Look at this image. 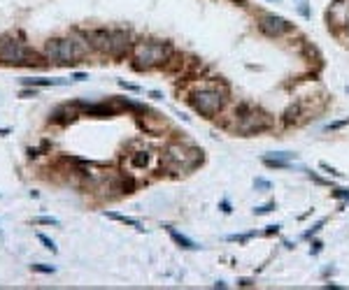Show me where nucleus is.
Instances as JSON below:
<instances>
[{
  "label": "nucleus",
  "instance_id": "2",
  "mask_svg": "<svg viewBox=\"0 0 349 290\" xmlns=\"http://www.w3.org/2000/svg\"><path fill=\"white\" fill-rule=\"evenodd\" d=\"M86 44L82 40H74V37H70V40H49L47 47H44V53H47L49 61L73 63L74 58H82L86 53Z\"/></svg>",
  "mask_w": 349,
  "mask_h": 290
},
{
  "label": "nucleus",
  "instance_id": "13",
  "mask_svg": "<svg viewBox=\"0 0 349 290\" xmlns=\"http://www.w3.org/2000/svg\"><path fill=\"white\" fill-rule=\"evenodd\" d=\"M23 86H63V79H23Z\"/></svg>",
  "mask_w": 349,
  "mask_h": 290
},
{
  "label": "nucleus",
  "instance_id": "15",
  "mask_svg": "<svg viewBox=\"0 0 349 290\" xmlns=\"http://www.w3.org/2000/svg\"><path fill=\"white\" fill-rule=\"evenodd\" d=\"M300 112H303V107H300V104H294V107H289V109L284 112V121H286V123L296 121L298 116H300Z\"/></svg>",
  "mask_w": 349,
  "mask_h": 290
},
{
  "label": "nucleus",
  "instance_id": "6",
  "mask_svg": "<svg viewBox=\"0 0 349 290\" xmlns=\"http://www.w3.org/2000/svg\"><path fill=\"white\" fill-rule=\"evenodd\" d=\"M0 61L12 65H26V63H35V53L28 51L19 40L0 37Z\"/></svg>",
  "mask_w": 349,
  "mask_h": 290
},
{
  "label": "nucleus",
  "instance_id": "9",
  "mask_svg": "<svg viewBox=\"0 0 349 290\" xmlns=\"http://www.w3.org/2000/svg\"><path fill=\"white\" fill-rule=\"evenodd\" d=\"M328 17H331V21H335L338 26L347 23L349 21V0H338V2L331 7Z\"/></svg>",
  "mask_w": 349,
  "mask_h": 290
},
{
  "label": "nucleus",
  "instance_id": "10",
  "mask_svg": "<svg viewBox=\"0 0 349 290\" xmlns=\"http://www.w3.org/2000/svg\"><path fill=\"white\" fill-rule=\"evenodd\" d=\"M128 49V35L124 31H114L110 37V53L112 56H121Z\"/></svg>",
  "mask_w": 349,
  "mask_h": 290
},
{
  "label": "nucleus",
  "instance_id": "19",
  "mask_svg": "<svg viewBox=\"0 0 349 290\" xmlns=\"http://www.w3.org/2000/svg\"><path fill=\"white\" fill-rule=\"evenodd\" d=\"M256 186H258V188H270V184H268V181H263V179H256Z\"/></svg>",
  "mask_w": 349,
  "mask_h": 290
},
{
  "label": "nucleus",
  "instance_id": "18",
  "mask_svg": "<svg viewBox=\"0 0 349 290\" xmlns=\"http://www.w3.org/2000/svg\"><path fill=\"white\" fill-rule=\"evenodd\" d=\"M33 270H37V272H54V267H49V265H33Z\"/></svg>",
  "mask_w": 349,
  "mask_h": 290
},
{
  "label": "nucleus",
  "instance_id": "11",
  "mask_svg": "<svg viewBox=\"0 0 349 290\" xmlns=\"http://www.w3.org/2000/svg\"><path fill=\"white\" fill-rule=\"evenodd\" d=\"M170 237H172V241H175V244H180L182 249H186V251L198 249V244H196V241H191L189 237H184V235H180L177 230H172V228H170Z\"/></svg>",
  "mask_w": 349,
  "mask_h": 290
},
{
  "label": "nucleus",
  "instance_id": "5",
  "mask_svg": "<svg viewBox=\"0 0 349 290\" xmlns=\"http://www.w3.org/2000/svg\"><path fill=\"white\" fill-rule=\"evenodd\" d=\"M191 104L198 114H205V116H212L217 112H221L223 104H226V95L214 91V88H202L198 93L191 95Z\"/></svg>",
  "mask_w": 349,
  "mask_h": 290
},
{
  "label": "nucleus",
  "instance_id": "21",
  "mask_svg": "<svg viewBox=\"0 0 349 290\" xmlns=\"http://www.w3.org/2000/svg\"><path fill=\"white\" fill-rule=\"evenodd\" d=\"M21 95H23V98H35V95H37V93H35V91H23Z\"/></svg>",
  "mask_w": 349,
  "mask_h": 290
},
{
  "label": "nucleus",
  "instance_id": "4",
  "mask_svg": "<svg viewBox=\"0 0 349 290\" xmlns=\"http://www.w3.org/2000/svg\"><path fill=\"white\" fill-rule=\"evenodd\" d=\"M172 56V47L170 44H161V42H142L135 47V61L138 68H151V65H161Z\"/></svg>",
  "mask_w": 349,
  "mask_h": 290
},
{
  "label": "nucleus",
  "instance_id": "8",
  "mask_svg": "<svg viewBox=\"0 0 349 290\" xmlns=\"http://www.w3.org/2000/svg\"><path fill=\"white\" fill-rule=\"evenodd\" d=\"M110 37H112V33H107V31H89L86 33V42L93 47L95 51H103V53H110Z\"/></svg>",
  "mask_w": 349,
  "mask_h": 290
},
{
  "label": "nucleus",
  "instance_id": "12",
  "mask_svg": "<svg viewBox=\"0 0 349 290\" xmlns=\"http://www.w3.org/2000/svg\"><path fill=\"white\" fill-rule=\"evenodd\" d=\"M130 163L135 167H140V170H147L151 165V154L149 151H138V154L130 155Z\"/></svg>",
  "mask_w": 349,
  "mask_h": 290
},
{
  "label": "nucleus",
  "instance_id": "1",
  "mask_svg": "<svg viewBox=\"0 0 349 290\" xmlns=\"http://www.w3.org/2000/svg\"><path fill=\"white\" fill-rule=\"evenodd\" d=\"M238 114V121L233 125V130L238 133V135H256V133H263L270 128L273 123V119L263 112H258L254 107H249V104H240V109L235 112Z\"/></svg>",
  "mask_w": 349,
  "mask_h": 290
},
{
  "label": "nucleus",
  "instance_id": "22",
  "mask_svg": "<svg viewBox=\"0 0 349 290\" xmlns=\"http://www.w3.org/2000/svg\"><path fill=\"white\" fill-rule=\"evenodd\" d=\"M273 2H277V0H273Z\"/></svg>",
  "mask_w": 349,
  "mask_h": 290
},
{
  "label": "nucleus",
  "instance_id": "3",
  "mask_svg": "<svg viewBox=\"0 0 349 290\" xmlns=\"http://www.w3.org/2000/svg\"><path fill=\"white\" fill-rule=\"evenodd\" d=\"M165 163H168V167L177 170V172H186L191 167H196L198 163H202V151L186 149L182 144H170L165 149Z\"/></svg>",
  "mask_w": 349,
  "mask_h": 290
},
{
  "label": "nucleus",
  "instance_id": "7",
  "mask_svg": "<svg viewBox=\"0 0 349 290\" xmlns=\"http://www.w3.org/2000/svg\"><path fill=\"white\" fill-rule=\"evenodd\" d=\"M258 31L268 35V37H279V35H284V33L291 31V23H286L282 17H277V14H263L261 19H258Z\"/></svg>",
  "mask_w": 349,
  "mask_h": 290
},
{
  "label": "nucleus",
  "instance_id": "20",
  "mask_svg": "<svg viewBox=\"0 0 349 290\" xmlns=\"http://www.w3.org/2000/svg\"><path fill=\"white\" fill-rule=\"evenodd\" d=\"M273 209V205H265V207H258L256 209V214H265V211H270Z\"/></svg>",
  "mask_w": 349,
  "mask_h": 290
},
{
  "label": "nucleus",
  "instance_id": "17",
  "mask_svg": "<svg viewBox=\"0 0 349 290\" xmlns=\"http://www.w3.org/2000/svg\"><path fill=\"white\" fill-rule=\"evenodd\" d=\"M37 223H44V225H56L58 221H56V218H49V216H42V218H37Z\"/></svg>",
  "mask_w": 349,
  "mask_h": 290
},
{
  "label": "nucleus",
  "instance_id": "14",
  "mask_svg": "<svg viewBox=\"0 0 349 290\" xmlns=\"http://www.w3.org/2000/svg\"><path fill=\"white\" fill-rule=\"evenodd\" d=\"M105 216H107V218H114V221H119V223H126V225H133V228H140V223L135 221V218L121 216V214H114V211H107Z\"/></svg>",
  "mask_w": 349,
  "mask_h": 290
},
{
  "label": "nucleus",
  "instance_id": "16",
  "mask_svg": "<svg viewBox=\"0 0 349 290\" xmlns=\"http://www.w3.org/2000/svg\"><path fill=\"white\" fill-rule=\"evenodd\" d=\"M37 239H40V241H42V244H44V246H47L49 251H56V244H54V241L47 237V235H37Z\"/></svg>",
  "mask_w": 349,
  "mask_h": 290
}]
</instances>
